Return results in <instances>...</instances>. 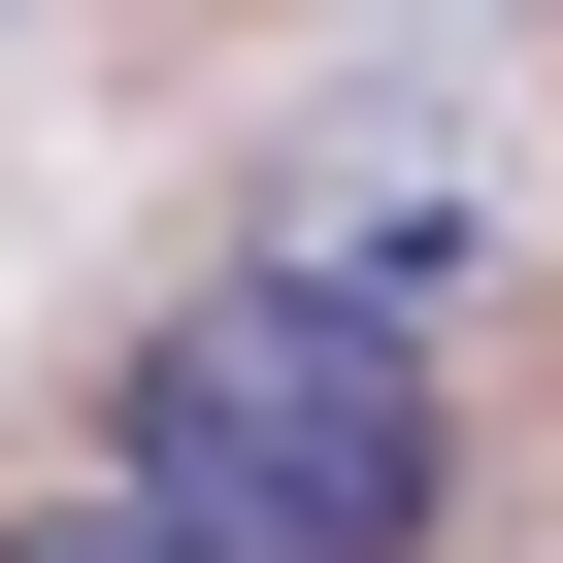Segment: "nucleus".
I'll use <instances>...</instances> for the list:
<instances>
[{
	"instance_id": "f257e3e1",
	"label": "nucleus",
	"mask_w": 563,
	"mask_h": 563,
	"mask_svg": "<svg viewBox=\"0 0 563 563\" xmlns=\"http://www.w3.org/2000/svg\"><path fill=\"white\" fill-rule=\"evenodd\" d=\"M100 497H166L199 563H431V497H464L431 299H332V265L166 299V332H133V398H100Z\"/></svg>"
},
{
	"instance_id": "f03ea898",
	"label": "nucleus",
	"mask_w": 563,
	"mask_h": 563,
	"mask_svg": "<svg viewBox=\"0 0 563 563\" xmlns=\"http://www.w3.org/2000/svg\"><path fill=\"white\" fill-rule=\"evenodd\" d=\"M0 563H199L166 497H34V530H0Z\"/></svg>"
}]
</instances>
